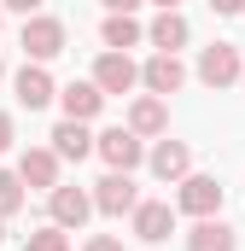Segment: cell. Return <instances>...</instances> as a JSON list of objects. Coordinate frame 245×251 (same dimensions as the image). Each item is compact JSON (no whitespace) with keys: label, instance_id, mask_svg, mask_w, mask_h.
<instances>
[{"label":"cell","instance_id":"6da1fadb","mask_svg":"<svg viewBox=\"0 0 245 251\" xmlns=\"http://www.w3.org/2000/svg\"><path fill=\"white\" fill-rule=\"evenodd\" d=\"M64 41H70V35H64V24H59V18H47V12H29V18H24V35H18V47H24V59H29V64L59 59V53H64Z\"/></svg>","mask_w":245,"mask_h":251},{"label":"cell","instance_id":"7a4b0ae2","mask_svg":"<svg viewBox=\"0 0 245 251\" xmlns=\"http://www.w3.org/2000/svg\"><path fill=\"white\" fill-rule=\"evenodd\" d=\"M94 210H105V216H128L134 204H140V187H134V176L128 170H111V176H99L94 181Z\"/></svg>","mask_w":245,"mask_h":251},{"label":"cell","instance_id":"3957f363","mask_svg":"<svg viewBox=\"0 0 245 251\" xmlns=\"http://www.w3.org/2000/svg\"><path fill=\"white\" fill-rule=\"evenodd\" d=\"M94 152H99L111 170H134V164H146V140H140L134 128H105V134H94Z\"/></svg>","mask_w":245,"mask_h":251},{"label":"cell","instance_id":"277c9868","mask_svg":"<svg viewBox=\"0 0 245 251\" xmlns=\"http://www.w3.org/2000/svg\"><path fill=\"white\" fill-rule=\"evenodd\" d=\"M240 47H228V41H210L204 53H198V82L204 88H234L240 82Z\"/></svg>","mask_w":245,"mask_h":251},{"label":"cell","instance_id":"5b68a950","mask_svg":"<svg viewBox=\"0 0 245 251\" xmlns=\"http://www.w3.org/2000/svg\"><path fill=\"white\" fill-rule=\"evenodd\" d=\"M175 210H187V216H216L222 210V187H216V176H181L175 181Z\"/></svg>","mask_w":245,"mask_h":251},{"label":"cell","instance_id":"8992f818","mask_svg":"<svg viewBox=\"0 0 245 251\" xmlns=\"http://www.w3.org/2000/svg\"><path fill=\"white\" fill-rule=\"evenodd\" d=\"M47 210H53V228L76 234V228H82V222L94 216V199H88L82 187H64V181H59V187L47 193Z\"/></svg>","mask_w":245,"mask_h":251},{"label":"cell","instance_id":"52a82bcc","mask_svg":"<svg viewBox=\"0 0 245 251\" xmlns=\"http://www.w3.org/2000/svg\"><path fill=\"white\" fill-rule=\"evenodd\" d=\"M181 82H187V64L175 59V53H152V59L140 64V88H146V94H158V100H170Z\"/></svg>","mask_w":245,"mask_h":251},{"label":"cell","instance_id":"ba28073f","mask_svg":"<svg viewBox=\"0 0 245 251\" xmlns=\"http://www.w3.org/2000/svg\"><path fill=\"white\" fill-rule=\"evenodd\" d=\"M128 216H134V234H140L146 246H164V240L175 234V210H170L164 199H140Z\"/></svg>","mask_w":245,"mask_h":251},{"label":"cell","instance_id":"9c48e42d","mask_svg":"<svg viewBox=\"0 0 245 251\" xmlns=\"http://www.w3.org/2000/svg\"><path fill=\"white\" fill-rule=\"evenodd\" d=\"M140 82V64L128 59V53H99V64H94V88L111 100V94H128Z\"/></svg>","mask_w":245,"mask_h":251},{"label":"cell","instance_id":"30bf717a","mask_svg":"<svg viewBox=\"0 0 245 251\" xmlns=\"http://www.w3.org/2000/svg\"><path fill=\"white\" fill-rule=\"evenodd\" d=\"M12 88H18V105H29V111H41V105H53V76H47V64H29L24 59V70L12 76Z\"/></svg>","mask_w":245,"mask_h":251},{"label":"cell","instance_id":"8fae6325","mask_svg":"<svg viewBox=\"0 0 245 251\" xmlns=\"http://www.w3.org/2000/svg\"><path fill=\"white\" fill-rule=\"evenodd\" d=\"M146 164H152L158 181H181V176H193V152H187V140H158V146L146 152Z\"/></svg>","mask_w":245,"mask_h":251},{"label":"cell","instance_id":"7c38bea8","mask_svg":"<svg viewBox=\"0 0 245 251\" xmlns=\"http://www.w3.org/2000/svg\"><path fill=\"white\" fill-rule=\"evenodd\" d=\"M18 181L24 187H59V158H53V146H29L24 158H18Z\"/></svg>","mask_w":245,"mask_h":251},{"label":"cell","instance_id":"4fadbf2b","mask_svg":"<svg viewBox=\"0 0 245 251\" xmlns=\"http://www.w3.org/2000/svg\"><path fill=\"white\" fill-rule=\"evenodd\" d=\"M53 100L64 105V117H70V123H88V117H99V111H105V94H99L94 82H70V88H59Z\"/></svg>","mask_w":245,"mask_h":251},{"label":"cell","instance_id":"5bb4252c","mask_svg":"<svg viewBox=\"0 0 245 251\" xmlns=\"http://www.w3.org/2000/svg\"><path fill=\"white\" fill-rule=\"evenodd\" d=\"M128 128H134L140 140H146V134H164V128H170V105H164L158 94H140V100L128 105Z\"/></svg>","mask_w":245,"mask_h":251},{"label":"cell","instance_id":"9a60e30c","mask_svg":"<svg viewBox=\"0 0 245 251\" xmlns=\"http://www.w3.org/2000/svg\"><path fill=\"white\" fill-rule=\"evenodd\" d=\"M47 140H53V158H70V164H82V158L94 152V134H88V123H70V117H64V123L53 128Z\"/></svg>","mask_w":245,"mask_h":251},{"label":"cell","instance_id":"2e32d148","mask_svg":"<svg viewBox=\"0 0 245 251\" xmlns=\"http://www.w3.org/2000/svg\"><path fill=\"white\" fill-rule=\"evenodd\" d=\"M99 41H105L111 53H128V47H140V41H146V29L134 24V12H111V18L99 24Z\"/></svg>","mask_w":245,"mask_h":251},{"label":"cell","instance_id":"e0dca14e","mask_svg":"<svg viewBox=\"0 0 245 251\" xmlns=\"http://www.w3.org/2000/svg\"><path fill=\"white\" fill-rule=\"evenodd\" d=\"M187 251H234V228L222 216H198V228L187 234Z\"/></svg>","mask_w":245,"mask_h":251},{"label":"cell","instance_id":"ac0fdd59","mask_svg":"<svg viewBox=\"0 0 245 251\" xmlns=\"http://www.w3.org/2000/svg\"><path fill=\"white\" fill-rule=\"evenodd\" d=\"M146 41H152L158 53L187 47V18H181V12H158V18H152V29H146Z\"/></svg>","mask_w":245,"mask_h":251},{"label":"cell","instance_id":"d6986e66","mask_svg":"<svg viewBox=\"0 0 245 251\" xmlns=\"http://www.w3.org/2000/svg\"><path fill=\"white\" fill-rule=\"evenodd\" d=\"M24 199H29V187L18 181V170H0V216H18Z\"/></svg>","mask_w":245,"mask_h":251},{"label":"cell","instance_id":"ffe728a7","mask_svg":"<svg viewBox=\"0 0 245 251\" xmlns=\"http://www.w3.org/2000/svg\"><path fill=\"white\" fill-rule=\"evenodd\" d=\"M24 251H70V234H64V228H53V222H47L41 234H29V240H24Z\"/></svg>","mask_w":245,"mask_h":251},{"label":"cell","instance_id":"44dd1931","mask_svg":"<svg viewBox=\"0 0 245 251\" xmlns=\"http://www.w3.org/2000/svg\"><path fill=\"white\" fill-rule=\"evenodd\" d=\"M82 251H122V240H111V234H94V240H88Z\"/></svg>","mask_w":245,"mask_h":251},{"label":"cell","instance_id":"7402d4cb","mask_svg":"<svg viewBox=\"0 0 245 251\" xmlns=\"http://www.w3.org/2000/svg\"><path fill=\"white\" fill-rule=\"evenodd\" d=\"M0 12H24L29 18V12H41V0H0Z\"/></svg>","mask_w":245,"mask_h":251},{"label":"cell","instance_id":"603a6c76","mask_svg":"<svg viewBox=\"0 0 245 251\" xmlns=\"http://www.w3.org/2000/svg\"><path fill=\"white\" fill-rule=\"evenodd\" d=\"M210 12H222V18H234V12H245V0H210Z\"/></svg>","mask_w":245,"mask_h":251},{"label":"cell","instance_id":"cb8c5ba5","mask_svg":"<svg viewBox=\"0 0 245 251\" xmlns=\"http://www.w3.org/2000/svg\"><path fill=\"white\" fill-rule=\"evenodd\" d=\"M6 152H12V117L0 111V158H6Z\"/></svg>","mask_w":245,"mask_h":251},{"label":"cell","instance_id":"d4e9b609","mask_svg":"<svg viewBox=\"0 0 245 251\" xmlns=\"http://www.w3.org/2000/svg\"><path fill=\"white\" fill-rule=\"evenodd\" d=\"M140 0H105V12H134Z\"/></svg>","mask_w":245,"mask_h":251},{"label":"cell","instance_id":"484cf974","mask_svg":"<svg viewBox=\"0 0 245 251\" xmlns=\"http://www.w3.org/2000/svg\"><path fill=\"white\" fill-rule=\"evenodd\" d=\"M152 6H158V12H175V6H181V0H152Z\"/></svg>","mask_w":245,"mask_h":251},{"label":"cell","instance_id":"4316f807","mask_svg":"<svg viewBox=\"0 0 245 251\" xmlns=\"http://www.w3.org/2000/svg\"><path fill=\"white\" fill-rule=\"evenodd\" d=\"M0 240H6V216H0Z\"/></svg>","mask_w":245,"mask_h":251},{"label":"cell","instance_id":"83f0119b","mask_svg":"<svg viewBox=\"0 0 245 251\" xmlns=\"http://www.w3.org/2000/svg\"><path fill=\"white\" fill-rule=\"evenodd\" d=\"M0 76H6V64H0Z\"/></svg>","mask_w":245,"mask_h":251},{"label":"cell","instance_id":"f1b7e54d","mask_svg":"<svg viewBox=\"0 0 245 251\" xmlns=\"http://www.w3.org/2000/svg\"><path fill=\"white\" fill-rule=\"evenodd\" d=\"M0 18H6V12H0Z\"/></svg>","mask_w":245,"mask_h":251},{"label":"cell","instance_id":"f546056e","mask_svg":"<svg viewBox=\"0 0 245 251\" xmlns=\"http://www.w3.org/2000/svg\"><path fill=\"white\" fill-rule=\"evenodd\" d=\"M240 76H245V70H240Z\"/></svg>","mask_w":245,"mask_h":251}]
</instances>
